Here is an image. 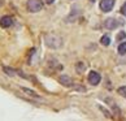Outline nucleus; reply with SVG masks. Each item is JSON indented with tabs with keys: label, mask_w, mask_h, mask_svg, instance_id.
I'll list each match as a JSON object with an SVG mask.
<instances>
[{
	"label": "nucleus",
	"mask_w": 126,
	"mask_h": 121,
	"mask_svg": "<svg viewBox=\"0 0 126 121\" xmlns=\"http://www.w3.org/2000/svg\"><path fill=\"white\" fill-rule=\"evenodd\" d=\"M44 40H46V44H47L49 48H59V47H61V44H63V39L56 34H47Z\"/></svg>",
	"instance_id": "f257e3e1"
},
{
	"label": "nucleus",
	"mask_w": 126,
	"mask_h": 121,
	"mask_svg": "<svg viewBox=\"0 0 126 121\" xmlns=\"http://www.w3.org/2000/svg\"><path fill=\"white\" fill-rule=\"evenodd\" d=\"M42 8H43V4H42L40 0H27V9L30 12L32 13L39 12Z\"/></svg>",
	"instance_id": "f03ea898"
},
{
	"label": "nucleus",
	"mask_w": 126,
	"mask_h": 121,
	"mask_svg": "<svg viewBox=\"0 0 126 121\" xmlns=\"http://www.w3.org/2000/svg\"><path fill=\"white\" fill-rule=\"evenodd\" d=\"M120 25H122V22H120L116 18H108V20H105V27L108 30H113L116 27H118Z\"/></svg>",
	"instance_id": "7ed1b4c3"
},
{
	"label": "nucleus",
	"mask_w": 126,
	"mask_h": 121,
	"mask_svg": "<svg viewBox=\"0 0 126 121\" xmlns=\"http://www.w3.org/2000/svg\"><path fill=\"white\" fill-rule=\"evenodd\" d=\"M113 5H114V0H101L100 3V8L103 12H110Z\"/></svg>",
	"instance_id": "20e7f679"
},
{
	"label": "nucleus",
	"mask_w": 126,
	"mask_h": 121,
	"mask_svg": "<svg viewBox=\"0 0 126 121\" xmlns=\"http://www.w3.org/2000/svg\"><path fill=\"white\" fill-rule=\"evenodd\" d=\"M100 80H101V77L97 72H95V70L90 72V74H88V82H90L91 85H94V86L97 85V83L100 82Z\"/></svg>",
	"instance_id": "39448f33"
},
{
	"label": "nucleus",
	"mask_w": 126,
	"mask_h": 121,
	"mask_svg": "<svg viewBox=\"0 0 126 121\" xmlns=\"http://www.w3.org/2000/svg\"><path fill=\"white\" fill-rule=\"evenodd\" d=\"M13 24V18L11 16H4L0 18V25H1V27H9L12 26Z\"/></svg>",
	"instance_id": "423d86ee"
},
{
	"label": "nucleus",
	"mask_w": 126,
	"mask_h": 121,
	"mask_svg": "<svg viewBox=\"0 0 126 121\" xmlns=\"http://www.w3.org/2000/svg\"><path fill=\"white\" fill-rule=\"evenodd\" d=\"M59 81H60V83H63L64 86H72L73 85V80L68 76H61L59 78Z\"/></svg>",
	"instance_id": "0eeeda50"
},
{
	"label": "nucleus",
	"mask_w": 126,
	"mask_h": 121,
	"mask_svg": "<svg viewBox=\"0 0 126 121\" xmlns=\"http://www.w3.org/2000/svg\"><path fill=\"white\" fill-rule=\"evenodd\" d=\"M118 53L120 55H126V42H124V43H121L120 46H118Z\"/></svg>",
	"instance_id": "6e6552de"
},
{
	"label": "nucleus",
	"mask_w": 126,
	"mask_h": 121,
	"mask_svg": "<svg viewBox=\"0 0 126 121\" xmlns=\"http://www.w3.org/2000/svg\"><path fill=\"white\" fill-rule=\"evenodd\" d=\"M100 42H101V44H103V46H109V44H110V38H109L108 35H104V36L101 38Z\"/></svg>",
	"instance_id": "1a4fd4ad"
},
{
	"label": "nucleus",
	"mask_w": 126,
	"mask_h": 121,
	"mask_svg": "<svg viewBox=\"0 0 126 121\" xmlns=\"http://www.w3.org/2000/svg\"><path fill=\"white\" fill-rule=\"evenodd\" d=\"M77 69H78V72H79V73L85 72V70H86V64H85V63H78Z\"/></svg>",
	"instance_id": "9d476101"
},
{
	"label": "nucleus",
	"mask_w": 126,
	"mask_h": 121,
	"mask_svg": "<svg viewBox=\"0 0 126 121\" xmlns=\"http://www.w3.org/2000/svg\"><path fill=\"white\" fill-rule=\"evenodd\" d=\"M22 91H24V92H27V95H31V96H36V98H38L36 92H34L32 90H29V89H25V87H24V89H22Z\"/></svg>",
	"instance_id": "9b49d317"
},
{
	"label": "nucleus",
	"mask_w": 126,
	"mask_h": 121,
	"mask_svg": "<svg viewBox=\"0 0 126 121\" xmlns=\"http://www.w3.org/2000/svg\"><path fill=\"white\" fill-rule=\"evenodd\" d=\"M4 72H5V73L8 74V76H15V74H16L13 69H11V68H7V67L4 68Z\"/></svg>",
	"instance_id": "f8f14e48"
},
{
	"label": "nucleus",
	"mask_w": 126,
	"mask_h": 121,
	"mask_svg": "<svg viewBox=\"0 0 126 121\" xmlns=\"http://www.w3.org/2000/svg\"><path fill=\"white\" fill-rule=\"evenodd\" d=\"M118 94L126 98V87H120V89H118Z\"/></svg>",
	"instance_id": "ddd939ff"
},
{
	"label": "nucleus",
	"mask_w": 126,
	"mask_h": 121,
	"mask_svg": "<svg viewBox=\"0 0 126 121\" xmlns=\"http://www.w3.org/2000/svg\"><path fill=\"white\" fill-rule=\"evenodd\" d=\"M125 36H126V33H125V31H122V33H120V34L117 35V39H118V40H121V39H124Z\"/></svg>",
	"instance_id": "4468645a"
},
{
	"label": "nucleus",
	"mask_w": 126,
	"mask_h": 121,
	"mask_svg": "<svg viewBox=\"0 0 126 121\" xmlns=\"http://www.w3.org/2000/svg\"><path fill=\"white\" fill-rule=\"evenodd\" d=\"M121 13H122V15L126 17V3L124 4V5L122 7H121Z\"/></svg>",
	"instance_id": "2eb2a0df"
},
{
	"label": "nucleus",
	"mask_w": 126,
	"mask_h": 121,
	"mask_svg": "<svg viewBox=\"0 0 126 121\" xmlns=\"http://www.w3.org/2000/svg\"><path fill=\"white\" fill-rule=\"evenodd\" d=\"M120 64H126V57L122 59V60H120Z\"/></svg>",
	"instance_id": "dca6fc26"
},
{
	"label": "nucleus",
	"mask_w": 126,
	"mask_h": 121,
	"mask_svg": "<svg viewBox=\"0 0 126 121\" xmlns=\"http://www.w3.org/2000/svg\"><path fill=\"white\" fill-rule=\"evenodd\" d=\"M46 1H47V4H52L55 0H46Z\"/></svg>",
	"instance_id": "f3484780"
},
{
	"label": "nucleus",
	"mask_w": 126,
	"mask_h": 121,
	"mask_svg": "<svg viewBox=\"0 0 126 121\" xmlns=\"http://www.w3.org/2000/svg\"><path fill=\"white\" fill-rule=\"evenodd\" d=\"M90 1H92V3H94V1H95V0H90Z\"/></svg>",
	"instance_id": "a211bd4d"
}]
</instances>
